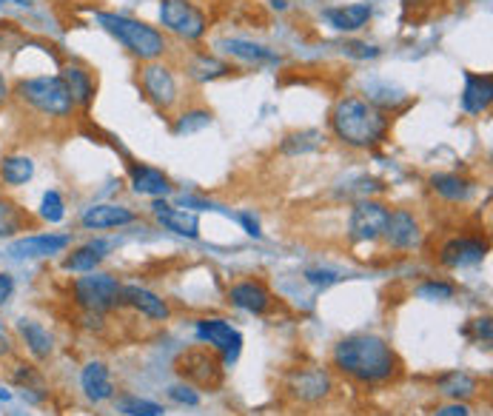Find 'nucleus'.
<instances>
[{"label": "nucleus", "mask_w": 493, "mask_h": 416, "mask_svg": "<svg viewBox=\"0 0 493 416\" xmlns=\"http://www.w3.org/2000/svg\"><path fill=\"white\" fill-rule=\"evenodd\" d=\"M9 4H17V6H32V0H9Z\"/></svg>", "instance_id": "obj_46"}, {"label": "nucleus", "mask_w": 493, "mask_h": 416, "mask_svg": "<svg viewBox=\"0 0 493 416\" xmlns=\"http://www.w3.org/2000/svg\"><path fill=\"white\" fill-rule=\"evenodd\" d=\"M154 214H157V223L163 228L174 231L180 237H200V220L194 214H185V212H177V208H169L166 203H154Z\"/></svg>", "instance_id": "obj_18"}, {"label": "nucleus", "mask_w": 493, "mask_h": 416, "mask_svg": "<svg viewBox=\"0 0 493 416\" xmlns=\"http://www.w3.org/2000/svg\"><path fill=\"white\" fill-rule=\"evenodd\" d=\"M15 294V280H12V274L6 271H0V306H6L9 299Z\"/></svg>", "instance_id": "obj_39"}, {"label": "nucleus", "mask_w": 493, "mask_h": 416, "mask_svg": "<svg viewBox=\"0 0 493 416\" xmlns=\"http://www.w3.org/2000/svg\"><path fill=\"white\" fill-rule=\"evenodd\" d=\"M0 354H9V339L4 334V322H0Z\"/></svg>", "instance_id": "obj_45"}, {"label": "nucleus", "mask_w": 493, "mask_h": 416, "mask_svg": "<svg viewBox=\"0 0 493 416\" xmlns=\"http://www.w3.org/2000/svg\"><path fill=\"white\" fill-rule=\"evenodd\" d=\"M240 223H243V225L248 228V234H251V237H263V231H260V225H257V223H254V220H251L248 214H243V217H240Z\"/></svg>", "instance_id": "obj_43"}, {"label": "nucleus", "mask_w": 493, "mask_h": 416, "mask_svg": "<svg viewBox=\"0 0 493 416\" xmlns=\"http://www.w3.org/2000/svg\"><path fill=\"white\" fill-rule=\"evenodd\" d=\"M228 296H231L234 306L248 311V314H263V311L268 308V303H271L268 288H266L263 283H254V280L234 286V288L228 291Z\"/></svg>", "instance_id": "obj_19"}, {"label": "nucleus", "mask_w": 493, "mask_h": 416, "mask_svg": "<svg viewBox=\"0 0 493 416\" xmlns=\"http://www.w3.org/2000/svg\"><path fill=\"white\" fill-rule=\"evenodd\" d=\"M334 362L340 371L348 377H354L360 382H383L396 374V354L391 351V345L380 337L360 334L348 337L337 345Z\"/></svg>", "instance_id": "obj_1"}, {"label": "nucleus", "mask_w": 493, "mask_h": 416, "mask_svg": "<svg viewBox=\"0 0 493 416\" xmlns=\"http://www.w3.org/2000/svg\"><path fill=\"white\" fill-rule=\"evenodd\" d=\"M23 225H26V214H23L12 200L0 197V237L17 234Z\"/></svg>", "instance_id": "obj_30"}, {"label": "nucleus", "mask_w": 493, "mask_h": 416, "mask_svg": "<svg viewBox=\"0 0 493 416\" xmlns=\"http://www.w3.org/2000/svg\"><path fill=\"white\" fill-rule=\"evenodd\" d=\"M388 245L393 248H414L419 245V223L411 212H405V208H396V212L388 214V223H385V234Z\"/></svg>", "instance_id": "obj_14"}, {"label": "nucleus", "mask_w": 493, "mask_h": 416, "mask_svg": "<svg viewBox=\"0 0 493 416\" xmlns=\"http://www.w3.org/2000/svg\"><path fill=\"white\" fill-rule=\"evenodd\" d=\"M109 248V243H89L78 251H72L68 257L63 260V268L66 271H78V274H89L95 271V265L103 260V251Z\"/></svg>", "instance_id": "obj_26"}, {"label": "nucleus", "mask_w": 493, "mask_h": 416, "mask_svg": "<svg viewBox=\"0 0 493 416\" xmlns=\"http://www.w3.org/2000/svg\"><path fill=\"white\" fill-rule=\"evenodd\" d=\"M6 98H9V83H6L4 72H0V106L6 103Z\"/></svg>", "instance_id": "obj_44"}, {"label": "nucleus", "mask_w": 493, "mask_h": 416, "mask_svg": "<svg viewBox=\"0 0 493 416\" xmlns=\"http://www.w3.org/2000/svg\"><path fill=\"white\" fill-rule=\"evenodd\" d=\"M474 331H477V339H485V342H490V337H493L490 319H488V317H482V319H474Z\"/></svg>", "instance_id": "obj_42"}, {"label": "nucleus", "mask_w": 493, "mask_h": 416, "mask_svg": "<svg viewBox=\"0 0 493 416\" xmlns=\"http://www.w3.org/2000/svg\"><path fill=\"white\" fill-rule=\"evenodd\" d=\"M331 129L345 146L373 149L377 143H383L388 131V118L368 100L342 98L331 111Z\"/></svg>", "instance_id": "obj_2"}, {"label": "nucleus", "mask_w": 493, "mask_h": 416, "mask_svg": "<svg viewBox=\"0 0 493 416\" xmlns=\"http://www.w3.org/2000/svg\"><path fill=\"white\" fill-rule=\"evenodd\" d=\"M40 217L46 223H60L66 217V205H63V197L58 192H46L43 200H40Z\"/></svg>", "instance_id": "obj_35"}, {"label": "nucleus", "mask_w": 493, "mask_h": 416, "mask_svg": "<svg viewBox=\"0 0 493 416\" xmlns=\"http://www.w3.org/2000/svg\"><path fill=\"white\" fill-rule=\"evenodd\" d=\"M485 254H488V243H482L477 237H456V240L442 245L439 260H442V265H448V268H462V265L482 263Z\"/></svg>", "instance_id": "obj_12"}, {"label": "nucleus", "mask_w": 493, "mask_h": 416, "mask_svg": "<svg viewBox=\"0 0 493 416\" xmlns=\"http://www.w3.org/2000/svg\"><path fill=\"white\" fill-rule=\"evenodd\" d=\"M345 55H351V57H377L380 49H377V46H368V43H345Z\"/></svg>", "instance_id": "obj_38"}, {"label": "nucleus", "mask_w": 493, "mask_h": 416, "mask_svg": "<svg viewBox=\"0 0 493 416\" xmlns=\"http://www.w3.org/2000/svg\"><path fill=\"white\" fill-rule=\"evenodd\" d=\"M17 331H20V337H23V342H26V348L32 351V357H37V359H46L52 354V337H49V331H46L40 322H35V319H17Z\"/></svg>", "instance_id": "obj_24"}, {"label": "nucleus", "mask_w": 493, "mask_h": 416, "mask_svg": "<svg viewBox=\"0 0 493 416\" xmlns=\"http://www.w3.org/2000/svg\"><path fill=\"white\" fill-rule=\"evenodd\" d=\"M169 397L174 400V402H183V405H200V394L194 388H189V385H174V388H169Z\"/></svg>", "instance_id": "obj_37"}, {"label": "nucleus", "mask_w": 493, "mask_h": 416, "mask_svg": "<svg viewBox=\"0 0 493 416\" xmlns=\"http://www.w3.org/2000/svg\"><path fill=\"white\" fill-rule=\"evenodd\" d=\"M98 23L121 40L126 49L140 57V60H157L160 55H166V37L163 32H157L154 26L143 20H134V17H126V15H114V12H100L98 15Z\"/></svg>", "instance_id": "obj_3"}, {"label": "nucleus", "mask_w": 493, "mask_h": 416, "mask_svg": "<svg viewBox=\"0 0 493 416\" xmlns=\"http://www.w3.org/2000/svg\"><path fill=\"white\" fill-rule=\"evenodd\" d=\"M131 189L146 197L169 194V177L152 166H131Z\"/></svg>", "instance_id": "obj_23"}, {"label": "nucleus", "mask_w": 493, "mask_h": 416, "mask_svg": "<svg viewBox=\"0 0 493 416\" xmlns=\"http://www.w3.org/2000/svg\"><path fill=\"white\" fill-rule=\"evenodd\" d=\"M416 294L422 299H451L454 296V286H448V283H425V286H419Z\"/></svg>", "instance_id": "obj_36"}, {"label": "nucleus", "mask_w": 493, "mask_h": 416, "mask_svg": "<svg viewBox=\"0 0 493 416\" xmlns=\"http://www.w3.org/2000/svg\"><path fill=\"white\" fill-rule=\"evenodd\" d=\"M174 371L197 388H217L223 377V359L215 351H208L205 345H200V348H189L177 357Z\"/></svg>", "instance_id": "obj_6"}, {"label": "nucleus", "mask_w": 493, "mask_h": 416, "mask_svg": "<svg viewBox=\"0 0 493 416\" xmlns=\"http://www.w3.org/2000/svg\"><path fill=\"white\" fill-rule=\"evenodd\" d=\"M388 205L377 203V200H360L351 212V237L360 240V243H371V240H380L385 234V223H388Z\"/></svg>", "instance_id": "obj_8"}, {"label": "nucleus", "mask_w": 493, "mask_h": 416, "mask_svg": "<svg viewBox=\"0 0 493 416\" xmlns=\"http://www.w3.org/2000/svg\"><path fill=\"white\" fill-rule=\"evenodd\" d=\"M60 80L66 83L75 106H83V109L91 106V100H95V83H91L89 72H83L80 66H66L60 72Z\"/></svg>", "instance_id": "obj_22"}, {"label": "nucleus", "mask_w": 493, "mask_h": 416, "mask_svg": "<svg viewBox=\"0 0 493 416\" xmlns=\"http://www.w3.org/2000/svg\"><path fill=\"white\" fill-rule=\"evenodd\" d=\"M83 228H117V225H129L134 223V212H129L126 205H111V203H103V205H91L83 212L80 217Z\"/></svg>", "instance_id": "obj_15"}, {"label": "nucleus", "mask_w": 493, "mask_h": 416, "mask_svg": "<svg viewBox=\"0 0 493 416\" xmlns=\"http://www.w3.org/2000/svg\"><path fill=\"white\" fill-rule=\"evenodd\" d=\"M436 388H439V394H445V397H451V400L459 402V400L474 397L479 382H477L471 374H465V371H451V374H445V377L436 382Z\"/></svg>", "instance_id": "obj_27"}, {"label": "nucleus", "mask_w": 493, "mask_h": 416, "mask_svg": "<svg viewBox=\"0 0 493 416\" xmlns=\"http://www.w3.org/2000/svg\"><path fill=\"white\" fill-rule=\"evenodd\" d=\"M205 126H211V111L208 109H192L177 118L174 123V134H197Z\"/></svg>", "instance_id": "obj_33"}, {"label": "nucleus", "mask_w": 493, "mask_h": 416, "mask_svg": "<svg viewBox=\"0 0 493 416\" xmlns=\"http://www.w3.org/2000/svg\"><path fill=\"white\" fill-rule=\"evenodd\" d=\"M189 75H192L194 80H215V78L228 75V66H226V63H220L217 57L200 55V57H194V60H192Z\"/></svg>", "instance_id": "obj_32"}, {"label": "nucleus", "mask_w": 493, "mask_h": 416, "mask_svg": "<svg viewBox=\"0 0 493 416\" xmlns=\"http://www.w3.org/2000/svg\"><path fill=\"white\" fill-rule=\"evenodd\" d=\"M226 52L240 57V60H248V63H279V55H274L271 49H266V46L260 43H248V40H226Z\"/></svg>", "instance_id": "obj_28"}, {"label": "nucleus", "mask_w": 493, "mask_h": 416, "mask_svg": "<svg viewBox=\"0 0 493 416\" xmlns=\"http://www.w3.org/2000/svg\"><path fill=\"white\" fill-rule=\"evenodd\" d=\"M32 177H35V160L26 154H9L4 157V163H0V180H4L6 186H23V182H29Z\"/></svg>", "instance_id": "obj_25"}, {"label": "nucleus", "mask_w": 493, "mask_h": 416, "mask_svg": "<svg viewBox=\"0 0 493 416\" xmlns=\"http://www.w3.org/2000/svg\"><path fill=\"white\" fill-rule=\"evenodd\" d=\"M123 303L131 306L134 311L140 314H146L152 319H169V306L163 303V299L146 288H140V286H123Z\"/></svg>", "instance_id": "obj_20"}, {"label": "nucleus", "mask_w": 493, "mask_h": 416, "mask_svg": "<svg viewBox=\"0 0 493 416\" xmlns=\"http://www.w3.org/2000/svg\"><path fill=\"white\" fill-rule=\"evenodd\" d=\"M493 100V80L488 75H465V91H462V109L467 114H482Z\"/></svg>", "instance_id": "obj_16"}, {"label": "nucleus", "mask_w": 493, "mask_h": 416, "mask_svg": "<svg viewBox=\"0 0 493 416\" xmlns=\"http://www.w3.org/2000/svg\"><path fill=\"white\" fill-rule=\"evenodd\" d=\"M288 390L302 402H317V400L328 397V390H331V377H328L322 368H305V371L291 374Z\"/></svg>", "instance_id": "obj_13"}, {"label": "nucleus", "mask_w": 493, "mask_h": 416, "mask_svg": "<svg viewBox=\"0 0 493 416\" xmlns=\"http://www.w3.org/2000/svg\"><path fill=\"white\" fill-rule=\"evenodd\" d=\"M140 83H143V91L157 109L166 111L177 103V80L169 66L149 60L143 68H140Z\"/></svg>", "instance_id": "obj_9"}, {"label": "nucleus", "mask_w": 493, "mask_h": 416, "mask_svg": "<svg viewBox=\"0 0 493 416\" xmlns=\"http://www.w3.org/2000/svg\"><path fill=\"white\" fill-rule=\"evenodd\" d=\"M17 98L23 103H29L46 118H68L75 111V100L68 95L66 83L58 78H29L17 83Z\"/></svg>", "instance_id": "obj_4"}, {"label": "nucleus", "mask_w": 493, "mask_h": 416, "mask_svg": "<svg viewBox=\"0 0 493 416\" xmlns=\"http://www.w3.org/2000/svg\"><path fill=\"white\" fill-rule=\"evenodd\" d=\"M197 337L205 339L208 345H215L217 351H223V365H231L240 357L243 337H240V331H234L226 319H200Z\"/></svg>", "instance_id": "obj_10"}, {"label": "nucleus", "mask_w": 493, "mask_h": 416, "mask_svg": "<svg viewBox=\"0 0 493 416\" xmlns=\"http://www.w3.org/2000/svg\"><path fill=\"white\" fill-rule=\"evenodd\" d=\"M431 189H434L439 197L451 200V203L465 200L467 194H471V186H467V180H462V177H456V174H434V177H431Z\"/></svg>", "instance_id": "obj_29"}, {"label": "nucleus", "mask_w": 493, "mask_h": 416, "mask_svg": "<svg viewBox=\"0 0 493 416\" xmlns=\"http://www.w3.org/2000/svg\"><path fill=\"white\" fill-rule=\"evenodd\" d=\"M325 17L337 32H357L371 20V6L351 4V6H340V9H325Z\"/></svg>", "instance_id": "obj_21"}, {"label": "nucleus", "mask_w": 493, "mask_h": 416, "mask_svg": "<svg viewBox=\"0 0 493 416\" xmlns=\"http://www.w3.org/2000/svg\"><path fill=\"white\" fill-rule=\"evenodd\" d=\"M322 146V134L320 131H299V134H288L279 151L283 154H305V151H314Z\"/></svg>", "instance_id": "obj_31"}, {"label": "nucleus", "mask_w": 493, "mask_h": 416, "mask_svg": "<svg viewBox=\"0 0 493 416\" xmlns=\"http://www.w3.org/2000/svg\"><path fill=\"white\" fill-rule=\"evenodd\" d=\"M75 299L91 314H106L123 303V286L111 274H91L80 276L75 283Z\"/></svg>", "instance_id": "obj_5"}, {"label": "nucleus", "mask_w": 493, "mask_h": 416, "mask_svg": "<svg viewBox=\"0 0 493 416\" xmlns=\"http://www.w3.org/2000/svg\"><path fill=\"white\" fill-rule=\"evenodd\" d=\"M305 280L314 283V286H331V283L340 280V276L331 274V271H309V274H305Z\"/></svg>", "instance_id": "obj_40"}, {"label": "nucleus", "mask_w": 493, "mask_h": 416, "mask_svg": "<svg viewBox=\"0 0 493 416\" xmlns=\"http://www.w3.org/2000/svg\"><path fill=\"white\" fill-rule=\"evenodd\" d=\"M436 416H471V408L462 405V402H454V405H445L436 411Z\"/></svg>", "instance_id": "obj_41"}, {"label": "nucleus", "mask_w": 493, "mask_h": 416, "mask_svg": "<svg viewBox=\"0 0 493 416\" xmlns=\"http://www.w3.org/2000/svg\"><path fill=\"white\" fill-rule=\"evenodd\" d=\"M80 385H83V394L91 402H106L114 397V385L109 377V368L103 362H89L80 374Z\"/></svg>", "instance_id": "obj_17"}, {"label": "nucleus", "mask_w": 493, "mask_h": 416, "mask_svg": "<svg viewBox=\"0 0 493 416\" xmlns=\"http://www.w3.org/2000/svg\"><path fill=\"white\" fill-rule=\"evenodd\" d=\"M160 20L183 40H200L205 35V15L192 0H160Z\"/></svg>", "instance_id": "obj_7"}, {"label": "nucleus", "mask_w": 493, "mask_h": 416, "mask_svg": "<svg viewBox=\"0 0 493 416\" xmlns=\"http://www.w3.org/2000/svg\"><path fill=\"white\" fill-rule=\"evenodd\" d=\"M68 243H72V237L66 234H32V237L12 243L9 254L17 260H40V257H52V254L66 251Z\"/></svg>", "instance_id": "obj_11"}, {"label": "nucleus", "mask_w": 493, "mask_h": 416, "mask_svg": "<svg viewBox=\"0 0 493 416\" xmlns=\"http://www.w3.org/2000/svg\"><path fill=\"white\" fill-rule=\"evenodd\" d=\"M117 411L129 413V416H163V408L152 400H140V397H121L117 400Z\"/></svg>", "instance_id": "obj_34"}]
</instances>
